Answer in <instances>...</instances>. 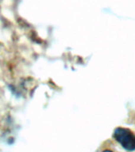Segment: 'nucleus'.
Here are the masks:
<instances>
[{
  "mask_svg": "<svg viewBox=\"0 0 135 152\" xmlns=\"http://www.w3.org/2000/svg\"><path fill=\"white\" fill-rule=\"evenodd\" d=\"M114 138L126 151H133L135 150V134L130 129L117 128L114 132Z\"/></svg>",
  "mask_w": 135,
  "mask_h": 152,
  "instance_id": "f257e3e1",
  "label": "nucleus"
},
{
  "mask_svg": "<svg viewBox=\"0 0 135 152\" xmlns=\"http://www.w3.org/2000/svg\"><path fill=\"white\" fill-rule=\"evenodd\" d=\"M103 152H112L111 151H109V150H106V151H104Z\"/></svg>",
  "mask_w": 135,
  "mask_h": 152,
  "instance_id": "f03ea898",
  "label": "nucleus"
}]
</instances>
